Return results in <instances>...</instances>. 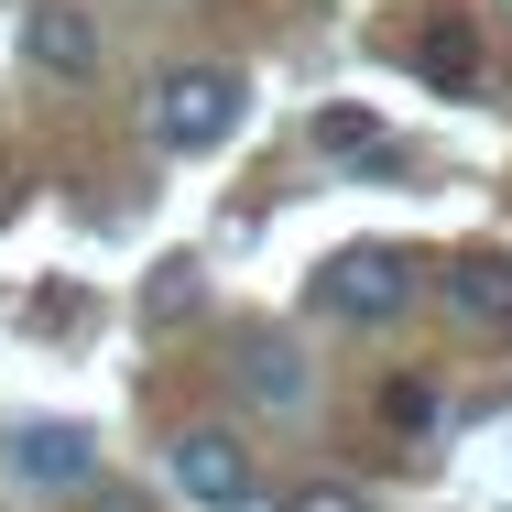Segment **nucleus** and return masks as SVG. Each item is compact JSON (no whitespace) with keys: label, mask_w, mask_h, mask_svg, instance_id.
<instances>
[{"label":"nucleus","mask_w":512,"mask_h":512,"mask_svg":"<svg viewBox=\"0 0 512 512\" xmlns=\"http://www.w3.org/2000/svg\"><path fill=\"white\" fill-rule=\"evenodd\" d=\"M0 469H11L22 491H99V480H88L99 458H88L77 425H11V436H0Z\"/></svg>","instance_id":"4"},{"label":"nucleus","mask_w":512,"mask_h":512,"mask_svg":"<svg viewBox=\"0 0 512 512\" xmlns=\"http://www.w3.org/2000/svg\"><path fill=\"white\" fill-rule=\"evenodd\" d=\"M153 131H164L175 153L229 142V131H240V77H218V66H164V77H153Z\"/></svg>","instance_id":"2"},{"label":"nucleus","mask_w":512,"mask_h":512,"mask_svg":"<svg viewBox=\"0 0 512 512\" xmlns=\"http://www.w3.org/2000/svg\"><path fill=\"white\" fill-rule=\"evenodd\" d=\"M88 512H153V502H142V491H120V480H99V491H88Z\"/></svg>","instance_id":"12"},{"label":"nucleus","mask_w":512,"mask_h":512,"mask_svg":"<svg viewBox=\"0 0 512 512\" xmlns=\"http://www.w3.org/2000/svg\"><path fill=\"white\" fill-rule=\"evenodd\" d=\"M436 425H447V393H436L425 371H393V382H382V436H404V447H425Z\"/></svg>","instance_id":"10"},{"label":"nucleus","mask_w":512,"mask_h":512,"mask_svg":"<svg viewBox=\"0 0 512 512\" xmlns=\"http://www.w3.org/2000/svg\"><path fill=\"white\" fill-rule=\"evenodd\" d=\"M316 306L349 316V327H382V316L414 306V262H404V251H382V240H349V251L316 262Z\"/></svg>","instance_id":"1"},{"label":"nucleus","mask_w":512,"mask_h":512,"mask_svg":"<svg viewBox=\"0 0 512 512\" xmlns=\"http://www.w3.org/2000/svg\"><path fill=\"white\" fill-rule=\"evenodd\" d=\"M447 295L480 338H512V251H458L447 262Z\"/></svg>","instance_id":"6"},{"label":"nucleus","mask_w":512,"mask_h":512,"mask_svg":"<svg viewBox=\"0 0 512 512\" xmlns=\"http://www.w3.org/2000/svg\"><path fill=\"white\" fill-rule=\"evenodd\" d=\"M22 33H33V66H44V77H99V22H88V11L44 0Z\"/></svg>","instance_id":"7"},{"label":"nucleus","mask_w":512,"mask_h":512,"mask_svg":"<svg viewBox=\"0 0 512 512\" xmlns=\"http://www.w3.org/2000/svg\"><path fill=\"white\" fill-rule=\"evenodd\" d=\"M404 66L425 77V88H447V99H480V55H469V33H458V22L404 33Z\"/></svg>","instance_id":"8"},{"label":"nucleus","mask_w":512,"mask_h":512,"mask_svg":"<svg viewBox=\"0 0 512 512\" xmlns=\"http://www.w3.org/2000/svg\"><path fill=\"white\" fill-rule=\"evenodd\" d=\"M316 153H338L349 175H393V164H404V153L382 142V120H371V109H327V120H316Z\"/></svg>","instance_id":"9"},{"label":"nucleus","mask_w":512,"mask_h":512,"mask_svg":"<svg viewBox=\"0 0 512 512\" xmlns=\"http://www.w3.org/2000/svg\"><path fill=\"white\" fill-rule=\"evenodd\" d=\"M240 393H251L262 414H306V393H316L306 349H295L284 327H240Z\"/></svg>","instance_id":"5"},{"label":"nucleus","mask_w":512,"mask_h":512,"mask_svg":"<svg viewBox=\"0 0 512 512\" xmlns=\"http://www.w3.org/2000/svg\"><path fill=\"white\" fill-rule=\"evenodd\" d=\"M175 491L207 502V512L251 502V447H240L229 425H186V436H175Z\"/></svg>","instance_id":"3"},{"label":"nucleus","mask_w":512,"mask_h":512,"mask_svg":"<svg viewBox=\"0 0 512 512\" xmlns=\"http://www.w3.org/2000/svg\"><path fill=\"white\" fill-rule=\"evenodd\" d=\"M284 512H371V502H360L349 480H316V491H295V502H284Z\"/></svg>","instance_id":"11"}]
</instances>
